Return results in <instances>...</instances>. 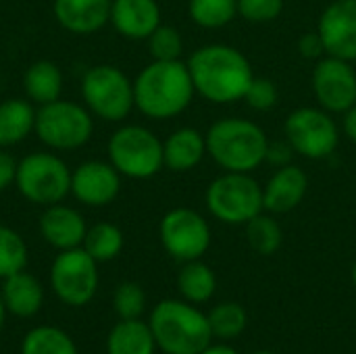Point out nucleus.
<instances>
[{"label":"nucleus","mask_w":356,"mask_h":354,"mask_svg":"<svg viewBox=\"0 0 356 354\" xmlns=\"http://www.w3.org/2000/svg\"><path fill=\"white\" fill-rule=\"evenodd\" d=\"M190 77L198 96L213 104H234L244 100L254 79L248 56L229 44H207L188 58Z\"/></svg>","instance_id":"nucleus-1"},{"label":"nucleus","mask_w":356,"mask_h":354,"mask_svg":"<svg viewBox=\"0 0 356 354\" xmlns=\"http://www.w3.org/2000/svg\"><path fill=\"white\" fill-rule=\"evenodd\" d=\"M196 90L188 65L179 61H152L134 81L136 106L150 119L181 115L194 100Z\"/></svg>","instance_id":"nucleus-2"},{"label":"nucleus","mask_w":356,"mask_h":354,"mask_svg":"<svg viewBox=\"0 0 356 354\" xmlns=\"http://www.w3.org/2000/svg\"><path fill=\"white\" fill-rule=\"evenodd\" d=\"M207 136V154L221 171L252 173L265 165L269 138L267 131L246 117H223L215 121Z\"/></svg>","instance_id":"nucleus-3"},{"label":"nucleus","mask_w":356,"mask_h":354,"mask_svg":"<svg viewBox=\"0 0 356 354\" xmlns=\"http://www.w3.org/2000/svg\"><path fill=\"white\" fill-rule=\"evenodd\" d=\"M148 325L156 348L165 354H200L213 342L209 317L188 300L159 303Z\"/></svg>","instance_id":"nucleus-4"},{"label":"nucleus","mask_w":356,"mask_h":354,"mask_svg":"<svg viewBox=\"0 0 356 354\" xmlns=\"http://www.w3.org/2000/svg\"><path fill=\"white\" fill-rule=\"evenodd\" d=\"M204 202L209 213L225 225H246L265 211L263 186L252 173L223 171L207 186Z\"/></svg>","instance_id":"nucleus-5"},{"label":"nucleus","mask_w":356,"mask_h":354,"mask_svg":"<svg viewBox=\"0 0 356 354\" xmlns=\"http://www.w3.org/2000/svg\"><path fill=\"white\" fill-rule=\"evenodd\" d=\"M284 136L294 154L309 161H323L330 159L340 144V125L334 115L321 106H300L286 117Z\"/></svg>","instance_id":"nucleus-6"},{"label":"nucleus","mask_w":356,"mask_h":354,"mask_svg":"<svg viewBox=\"0 0 356 354\" xmlns=\"http://www.w3.org/2000/svg\"><path fill=\"white\" fill-rule=\"evenodd\" d=\"M111 165L134 179H148L165 167L163 142L142 125H127L115 131L108 142Z\"/></svg>","instance_id":"nucleus-7"},{"label":"nucleus","mask_w":356,"mask_h":354,"mask_svg":"<svg viewBox=\"0 0 356 354\" xmlns=\"http://www.w3.org/2000/svg\"><path fill=\"white\" fill-rule=\"evenodd\" d=\"M88 106L104 121H121L129 115L134 100V83L127 75L111 65L92 67L81 83Z\"/></svg>","instance_id":"nucleus-8"},{"label":"nucleus","mask_w":356,"mask_h":354,"mask_svg":"<svg viewBox=\"0 0 356 354\" xmlns=\"http://www.w3.org/2000/svg\"><path fill=\"white\" fill-rule=\"evenodd\" d=\"M19 192L38 204H56L71 190V173L54 154H29L17 165Z\"/></svg>","instance_id":"nucleus-9"},{"label":"nucleus","mask_w":356,"mask_h":354,"mask_svg":"<svg viewBox=\"0 0 356 354\" xmlns=\"http://www.w3.org/2000/svg\"><path fill=\"white\" fill-rule=\"evenodd\" d=\"M92 119L90 115L73 102L54 100L42 104L35 113V131L40 140L52 148L69 150L79 148L92 136Z\"/></svg>","instance_id":"nucleus-10"},{"label":"nucleus","mask_w":356,"mask_h":354,"mask_svg":"<svg viewBox=\"0 0 356 354\" xmlns=\"http://www.w3.org/2000/svg\"><path fill=\"white\" fill-rule=\"evenodd\" d=\"M50 284L58 300L69 307H83L98 290L96 261L83 248L63 250L52 263Z\"/></svg>","instance_id":"nucleus-11"},{"label":"nucleus","mask_w":356,"mask_h":354,"mask_svg":"<svg viewBox=\"0 0 356 354\" xmlns=\"http://www.w3.org/2000/svg\"><path fill=\"white\" fill-rule=\"evenodd\" d=\"M159 232L165 250L181 263L202 259L213 240L209 221L198 211L186 207L169 211Z\"/></svg>","instance_id":"nucleus-12"},{"label":"nucleus","mask_w":356,"mask_h":354,"mask_svg":"<svg viewBox=\"0 0 356 354\" xmlns=\"http://www.w3.org/2000/svg\"><path fill=\"white\" fill-rule=\"evenodd\" d=\"M311 86L317 106L332 115H342L356 104V69L350 61L325 54L315 63Z\"/></svg>","instance_id":"nucleus-13"},{"label":"nucleus","mask_w":356,"mask_h":354,"mask_svg":"<svg viewBox=\"0 0 356 354\" xmlns=\"http://www.w3.org/2000/svg\"><path fill=\"white\" fill-rule=\"evenodd\" d=\"M317 33L323 40L325 54L356 61V0L330 2L317 21Z\"/></svg>","instance_id":"nucleus-14"},{"label":"nucleus","mask_w":356,"mask_h":354,"mask_svg":"<svg viewBox=\"0 0 356 354\" xmlns=\"http://www.w3.org/2000/svg\"><path fill=\"white\" fill-rule=\"evenodd\" d=\"M309 192V175L302 167L290 163L277 167L263 186V207L271 215H286L298 209Z\"/></svg>","instance_id":"nucleus-15"},{"label":"nucleus","mask_w":356,"mask_h":354,"mask_svg":"<svg viewBox=\"0 0 356 354\" xmlns=\"http://www.w3.org/2000/svg\"><path fill=\"white\" fill-rule=\"evenodd\" d=\"M121 182L119 171L113 165L90 161L77 167V171L71 175V190L83 204L90 207H104L115 200L119 194Z\"/></svg>","instance_id":"nucleus-16"},{"label":"nucleus","mask_w":356,"mask_h":354,"mask_svg":"<svg viewBox=\"0 0 356 354\" xmlns=\"http://www.w3.org/2000/svg\"><path fill=\"white\" fill-rule=\"evenodd\" d=\"M115 29L129 40H148L161 25V6L156 0H115L111 6Z\"/></svg>","instance_id":"nucleus-17"},{"label":"nucleus","mask_w":356,"mask_h":354,"mask_svg":"<svg viewBox=\"0 0 356 354\" xmlns=\"http://www.w3.org/2000/svg\"><path fill=\"white\" fill-rule=\"evenodd\" d=\"M40 232L48 244L58 250L79 248L86 238V223L81 215L69 207L52 204L40 219Z\"/></svg>","instance_id":"nucleus-18"},{"label":"nucleus","mask_w":356,"mask_h":354,"mask_svg":"<svg viewBox=\"0 0 356 354\" xmlns=\"http://www.w3.org/2000/svg\"><path fill=\"white\" fill-rule=\"evenodd\" d=\"M207 156V136L196 127H179L163 142L165 167L175 173L196 169Z\"/></svg>","instance_id":"nucleus-19"},{"label":"nucleus","mask_w":356,"mask_h":354,"mask_svg":"<svg viewBox=\"0 0 356 354\" xmlns=\"http://www.w3.org/2000/svg\"><path fill=\"white\" fill-rule=\"evenodd\" d=\"M111 0H56L54 15L65 29L92 33L111 21Z\"/></svg>","instance_id":"nucleus-20"},{"label":"nucleus","mask_w":356,"mask_h":354,"mask_svg":"<svg viewBox=\"0 0 356 354\" xmlns=\"http://www.w3.org/2000/svg\"><path fill=\"white\" fill-rule=\"evenodd\" d=\"M2 303L8 313L15 317H33L44 303V290L42 284L25 271H17L8 277H4L2 286Z\"/></svg>","instance_id":"nucleus-21"},{"label":"nucleus","mask_w":356,"mask_h":354,"mask_svg":"<svg viewBox=\"0 0 356 354\" xmlns=\"http://www.w3.org/2000/svg\"><path fill=\"white\" fill-rule=\"evenodd\" d=\"M156 342L148 323L140 319H121L108 334V354H154Z\"/></svg>","instance_id":"nucleus-22"},{"label":"nucleus","mask_w":356,"mask_h":354,"mask_svg":"<svg viewBox=\"0 0 356 354\" xmlns=\"http://www.w3.org/2000/svg\"><path fill=\"white\" fill-rule=\"evenodd\" d=\"M177 290L184 296V300H188L192 305H202L213 298V294L217 290V275L200 259L188 261L179 269Z\"/></svg>","instance_id":"nucleus-23"},{"label":"nucleus","mask_w":356,"mask_h":354,"mask_svg":"<svg viewBox=\"0 0 356 354\" xmlns=\"http://www.w3.org/2000/svg\"><path fill=\"white\" fill-rule=\"evenodd\" d=\"M35 127V113L25 100H6L0 104V146H10L29 136Z\"/></svg>","instance_id":"nucleus-24"},{"label":"nucleus","mask_w":356,"mask_h":354,"mask_svg":"<svg viewBox=\"0 0 356 354\" xmlns=\"http://www.w3.org/2000/svg\"><path fill=\"white\" fill-rule=\"evenodd\" d=\"M25 92L31 100L40 104H48L58 100L63 90V75L60 69L50 61L33 63L25 73Z\"/></svg>","instance_id":"nucleus-25"},{"label":"nucleus","mask_w":356,"mask_h":354,"mask_svg":"<svg viewBox=\"0 0 356 354\" xmlns=\"http://www.w3.org/2000/svg\"><path fill=\"white\" fill-rule=\"evenodd\" d=\"M246 242L252 252L261 257H271L275 255L282 244H284V230L275 215L263 211L257 217H252L246 225Z\"/></svg>","instance_id":"nucleus-26"},{"label":"nucleus","mask_w":356,"mask_h":354,"mask_svg":"<svg viewBox=\"0 0 356 354\" xmlns=\"http://www.w3.org/2000/svg\"><path fill=\"white\" fill-rule=\"evenodd\" d=\"M21 354H77V346L63 330L40 325L23 338Z\"/></svg>","instance_id":"nucleus-27"},{"label":"nucleus","mask_w":356,"mask_h":354,"mask_svg":"<svg viewBox=\"0 0 356 354\" xmlns=\"http://www.w3.org/2000/svg\"><path fill=\"white\" fill-rule=\"evenodd\" d=\"M188 15L202 29H221L238 17V0H190Z\"/></svg>","instance_id":"nucleus-28"},{"label":"nucleus","mask_w":356,"mask_h":354,"mask_svg":"<svg viewBox=\"0 0 356 354\" xmlns=\"http://www.w3.org/2000/svg\"><path fill=\"white\" fill-rule=\"evenodd\" d=\"M123 248V234L113 223H96L86 232L83 238V250L96 261L104 263L115 259Z\"/></svg>","instance_id":"nucleus-29"},{"label":"nucleus","mask_w":356,"mask_h":354,"mask_svg":"<svg viewBox=\"0 0 356 354\" xmlns=\"http://www.w3.org/2000/svg\"><path fill=\"white\" fill-rule=\"evenodd\" d=\"M207 317L211 323L213 338H219V340L238 338L246 330V323H248L246 311L238 303H221L213 307Z\"/></svg>","instance_id":"nucleus-30"},{"label":"nucleus","mask_w":356,"mask_h":354,"mask_svg":"<svg viewBox=\"0 0 356 354\" xmlns=\"http://www.w3.org/2000/svg\"><path fill=\"white\" fill-rule=\"evenodd\" d=\"M27 265V246L17 232L0 225V277L23 271Z\"/></svg>","instance_id":"nucleus-31"},{"label":"nucleus","mask_w":356,"mask_h":354,"mask_svg":"<svg viewBox=\"0 0 356 354\" xmlns=\"http://www.w3.org/2000/svg\"><path fill=\"white\" fill-rule=\"evenodd\" d=\"M148 50L154 61H179L184 52V38L171 25H159L148 35Z\"/></svg>","instance_id":"nucleus-32"},{"label":"nucleus","mask_w":356,"mask_h":354,"mask_svg":"<svg viewBox=\"0 0 356 354\" xmlns=\"http://www.w3.org/2000/svg\"><path fill=\"white\" fill-rule=\"evenodd\" d=\"M113 305L121 319H140L146 309V294L138 284L125 282L115 290Z\"/></svg>","instance_id":"nucleus-33"},{"label":"nucleus","mask_w":356,"mask_h":354,"mask_svg":"<svg viewBox=\"0 0 356 354\" xmlns=\"http://www.w3.org/2000/svg\"><path fill=\"white\" fill-rule=\"evenodd\" d=\"M244 102L257 113H267L280 102V90L273 79L254 75L252 83L244 94Z\"/></svg>","instance_id":"nucleus-34"},{"label":"nucleus","mask_w":356,"mask_h":354,"mask_svg":"<svg viewBox=\"0 0 356 354\" xmlns=\"http://www.w3.org/2000/svg\"><path fill=\"white\" fill-rule=\"evenodd\" d=\"M284 13V0H238V17L252 25L275 21Z\"/></svg>","instance_id":"nucleus-35"},{"label":"nucleus","mask_w":356,"mask_h":354,"mask_svg":"<svg viewBox=\"0 0 356 354\" xmlns=\"http://www.w3.org/2000/svg\"><path fill=\"white\" fill-rule=\"evenodd\" d=\"M296 48H298V54H300L302 58H307V61H315V63H317L319 58L325 56V46H323V40H321V35L317 33V29H315V31L302 33V35L298 38Z\"/></svg>","instance_id":"nucleus-36"},{"label":"nucleus","mask_w":356,"mask_h":354,"mask_svg":"<svg viewBox=\"0 0 356 354\" xmlns=\"http://www.w3.org/2000/svg\"><path fill=\"white\" fill-rule=\"evenodd\" d=\"M292 146L284 140V142H269V148H267V159L265 163L273 165L275 169L277 167H284V165H290L292 163Z\"/></svg>","instance_id":"nucleus-37"},{"label":"nucleus","mask_w":356,"mask_h":354,"mask_svg":"<svg viewBox=\"0 0 356 354\" xmlns=\"http://www.w3.org/2000/svg\"><path fill=\"white\" fill-rule=\"evenodd\" d=\"M17 177V163L10 154L0 152V192L6 190Z\"/></svg>","instance_id":"nucleus-38"},{"label":"nucleus","mask_w":356,"mask_h":354,"mask_svg":"<svg viewBox=\"0 0 356 354\" xmlns=\"http://www.w3.org/2000/svg\"><path fill=\"white\" fill-rule=\"evenodd\" d=\"M342 134L356 144V104H353L346 113H342Z\"/></svg>","instance_id":"nucleus-39"},{"label":"nucleus","mask_w":356,"mask_h":354,"mask_svg":"<svg viewBox=\"0 0 356 354\" xmlns=\"http://www.w3.org/2000/svg\"><path fill=\"white\" fill-rule=\"evenodd\" d=\"M200 354H238L232 346H225V344H211L209 348H204Z\"/></svg>","instance_id":"nucleus-40"},{"label":"nucleus","mask_w":356,"mask_h":354,"mask_svg":"<svg viewBox=\"0 0 356 354\" xmlns=\"http://www.w3.org/2000/svg\"><path fill=\"white\" fill-rule=\"evenodd\" d=\"M4 313H6V309H4V303H2V296H0V330H2V323H4Z\"/></svg>","instance_id":"nucleus-41"},{"label":"nucleus","mask_w":356,"mask_h":354,"mask_svg":"<svg viewBox=\"0 0 356 354\" xmlns=\"http://www.w3.org/2000/svg\"><path fill=\"white\" fill-rule=\"evenodd\" d=\"M350 280H353V284H355L356 288V261L355 265H353V269H350Z\"/></svg>","instance_id":"nucleus-42"},{"label":"nucleus","mask_w":356,"mask_h":354,"mask_svg":"<svg viewBox=\"0 0 356 354\" xmlns=\"http://www.w3.org/2000/svg\"><path fill=\"white\" fill-rule=\"evenodd\" d=\"M254 354H277V353H271V351H259V353Z\"/></svg>","instance_id":"nucleus-43"}]
</instances>
